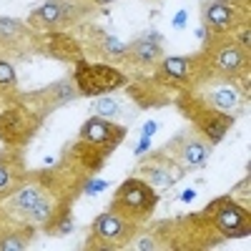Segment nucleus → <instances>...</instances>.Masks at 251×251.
I'll use <instances>...</instances> for the list:
<instances>
[{"mask_svg":"<svg viewBox=\"0 0 251 251\" xmlns=\"http://www.w3.org/2000/svg\"><path fill=\"white\" fill-rule=\"evenodd\" d=\"M156 206V194L151 186H146L138 178L126 181L118 191H116V201H113V211H118L123 219H141Z\"/></svg>","mask_w":251,"mask_h":251,"instance_id":"f257e3e1","label":"nucleus"},{"mask_svg":"<svg viewBox=\"0 0 251 251\" xmlns=\"http://www.w3.org/2000/svg\"><path fill=\"white\" fill-rule=\"evenodd\" d=\"M75 83L80 93L86 96H100V93H108L116 91L126 83V75L111 66H91V63H78V71H75Z\"/></svg>","mask_w":251,"mask_h":251,"instance_id":"f03ea898","label":"nucleus"},{"mask_svg":"<svg viewBox=\"0 0 251 251\" xmlns=\"http://www.w3.org/2000/svg\"><path fill=\"white\" fill-rule=\"evenodd\" d=\"M38 118L25 108H8L0 113V138L5 143H25L38 131Z\"/></svg>","mask_w":251,"mask_h":251,"instance_id":"7ed1b4c3","label":"nucleus"},{"mask_svg":"<svg viewBox=\"0 0 251 251\" xmlns=\"http://www.w3.org/2000/svg\"><path fill=\"white\" fill-rule=\"evenodd\" d=\"M214 208H216L214 221H216V228L221 234H226V236H246L249 234V214L241 206L224 199Z\"/></svg>","mask_w":251,"mask_h":251,"instance_id":"20e7f679","label":"nucleus"},{"mask_svg":"<svg viewBox=\"0 0 251 251\" xmlns=\"http://www.w3.org/2000/svg\"><path fill=\"white\" fill-rule=\"evenodd\" d=\"M13 206L20 214L30 216L33 221H48V216H50V201L46 199V194L38 186H28L23 191H18L13 199Z\"/></svg>","mask_w":251,"mask_h":251,"instance_id":"39448f33","label":"nucleus"},{"mask_svg":"<svg viewBox=\"0 0 251 251\" xmlns=\"http://www.w3.org/2000/svg\"><path fill=\"white\" fill-rule=\"evenodd\" d=\"M123 136H126L123 126H113L103 118H91L80 128V138L88 146H116Z\"/></svg>","mask_w":251,"mask_h":251,"instance_id":"423d86ee","label":"nucleus"},{"mask_svg":"<svg viewBox=\"0 0 251 251\" xmlns=\"http://www.w3.org/2000/svg\"><path fill=\"white\" fill-rule=\"evenodd\" d=\"M133 221L128 219H123L121 214H103L96 219L93 224V231L96 236H100L103 241H113V244H123V241H128L131 234H133Z\"/></svg>","mask_w":251,"mask_h":251,"instance_id":"0eeeda50","label":"nucleus"},{"mask_svg":"<svg viewBox=\"0 0 251 251\" xmlns=\"http://www.w3.org/2000/svg\"><path fill=\"white\" fill-rule=\"evenodd\" d=\"M203 23L216 33H224L236 23V10L226 0H211L203 5Z\"/></svg>","mask_w":251,"mask_h":251,"instance_id":"6e6552de","label":"nucleus"},{"mask_svg":"<svg viewBox=\"0 0 251 251\" xmlns=\"http://www.w3.org/2000/svg\"><path fill=\"white\" fill-rule=\"evenodd\" d=\"M30 20L38 23V25H46V28H53V25H60V23H71L66 3H53V0L46 3V5H40L38 10H33Z\"/></svg>","mask_w":251,"mask_h":251,"instance_id":"1a4fd4ad","label":"nucleus"},{"mask_svg":"<svg viewBox=\"0 0 251 251\" xmlns=\"http://www.w3.org/2000/svg\"><path fill=\"white\" fill-rule=\"evenodd\" d=\"M214 66H216V71H221V73L234 75V73H239V71L246 66V50H241V48H236V46H226V48H221V50L214 55Z\"/></svg>","mask_w":251,"mask_h":251,"instance_id":"9d476101","label":"nucleus"},{"mask_svg":"<svg viewBox=\"0 0 251 251\" xmlns=\"http://www.w3.org/2000/svg\"><path fill=\"white\" fill-rule=\"evenodd\" d=\"M196 123L201 126V131L211 138V141H221L224 133L228 131V126H231V118L221 116V111L214 108V111H201Z\"/></svg>","mask_w":251,"mask_h":251,"instance_id":"9b49d317","label":"nucleus"},{"mask_svg":"<svg viewBox=\"0 0 251 251\" xmlns=\"http://www.w3.org/2000/svg\"><path fill=\"white\" fill-rule=\"evenodd\" d=\"M50 53L58 58H66V60H80L78 43L66 35H50Z\"/></svg>","mask_w":251,"mask_h":251,"instance_id":"f8f14e48","label":"nucleus"},{"mask_svg":"<svg viewBox=\"0 0 251 251\" xmlns=\"http://www.w3.org/2000/svg\"><path fill=\"white\" fill-rule=\"evenodd\" d=\"M208 153H211V146L203 143V141H199V138L188 141V143L183 146V161H186L188 166H203L206 158H208Z\"/></svg>","mask_w":251,"mask_h":251,"instance_id":"ddd939ff","label":"nucleus"},{"mask_svg":"<svg viewBox=\"0 0 251 251\" xmlns=\"http://www.w3.org/2000/svg\"><path fill=\"white\" fill-rule=\"evenodd\" d=\"M208 100H211V106H214L216 111H234V108L239 106V96H236V91H234L231 86L216 88L211 96H208Z\"/></svg>","mask_w":251,"mask_h":251,"instance_id":"4468645a","label":"nucleus"},{"mask_svg":"<svg viewBox=\"0 0 251 251\" xmlns=\"http://www.w3.org/2000/svg\"><path fill=\"white\" fill-rule=\"evenodd\" d=\"M131 50H133V58L138 63H156L161 58V46L153 43V40H138Z\"/></svg>","mask_w":251,"mask_h":251,"instance_id":"2eb2a0df","label":"nucleus"},{"mask_svg":"<svg viewBox=\"0 0 251 251\" xmlns=\"http://www.w3.org/2000/svg\"><path fill=\"white\" fill-rule=\"evenodd\" d=\"M25 35H28V28L25 25L15 23V20H10V18H0V40H3V43L20 40V38H25Z\"/></svg>","mask_w":251,"mask_h":251,"instance_id":"dca6fc26","label":"nucleus"},{"mask_svg":"<svg viewBox=\"0 0 251 251\" xmlns=\"http://www.w3.org/2000/svg\"><path fill=\"white\" fill-rule=\"evenodd\" d=\"M15 186H18V169L13 171L8 161H0V196H8Z\"/></svg>","mask_w":251,"mask_h":251,"instance_id":"f3484780","label":"nucleus"},{"mask_svg":"<svg viewBox=\"0 0 251 251\" xmlns=\"http://www.w3.org/2000/svg\"><path fill=\"white\" fill-rule=\"evenodd\" d=\"M186 71H188V60L186 58H169V60H163V75L181 80L186 75Z\"/></svg>","mask_w":251,"mask_h":251,"instance_id":"a211bd4d","label":"nucleus"},{"mask_svg":"<svg viewBox=\"0 0 251 251\" xmlns=\"http://www.w3.org/2000/svg\"><path fill=\"white\" fill-rule=\"evenodd\" d=\"M15 71L10 68V63L5 60H0V93H8L15 88Z\"/></svg>","mask_w":251,"mask_h":251,"instance_id":"6ab92c4d","label":"nucleus"},{"mask_svg":"<svg viewBox=\"0 0 251 251\" xmlns=\"http://www.w3.org/2000/svg\"><path fill=\"white\" fill-rule=\"evenodd\" d=\"M96 111H98L100 118H116L121 113V106H118V100H113V98H100L96 103Z\"/></svg>","mask_w":251,"mask_h":251,"instance_id":"aec40b11","label":"nucleus"},{"mask_svg":"<svg viewBox=\"0 0 251 251\" xmlns=\"http://www.w3.org/2000/svg\"><path fill=\"white\" fill-rule=\"evenodd\" d=\"M48 93L55 96V103H68V100H73V96H75V91L68 86V83H60V86L48 88Z\"/></svg>","mask_w":251,"mask_h":251,"instance_id":"412c9836","label":"nucleus"},{"mask_svg":"<svg viewBox=\"0 0 251 251\" xmlns=\"http://www.w3.org/2000/svg\"><path fill=\"white\" fill-rule=\"evenodd\" d=\"M149 178H151L156 186H161V188H169V186L174 183V176H171V174H166V171H161V169L149 171Z\"/></svg>","mask_w":251,"mask_h":251,"instance_id":"4be33fe9","label":"nucleus"},{"mask_svg":"<svg viewBox=\"0 0 251 251\" xmlns=\"http://www.w3.org/2000/svg\"><path fill=\"white\" fill-rule=\"evenodd\" d=\"M0 249L3 251H13V249H25V241L20 236H8V239H0Z\"/></svg>","mask_w":251,"mask_h":251,"instance_id":"5701e85b","label":"nucleus"},{"mask_svg":"<svg viewBox=\"0 0 251 251\" xmlns=\"http://www.w3.org/2000/svg\"><path fill=\"white\" fill-rule=\"evenodd\" d=\"M96 3H100V5H106V3H113V0H96Z\"/></svg>","mask_w":251,"mask_h":251,"instance_id":"b1692460","label":"nucleus"}]
</instances>
